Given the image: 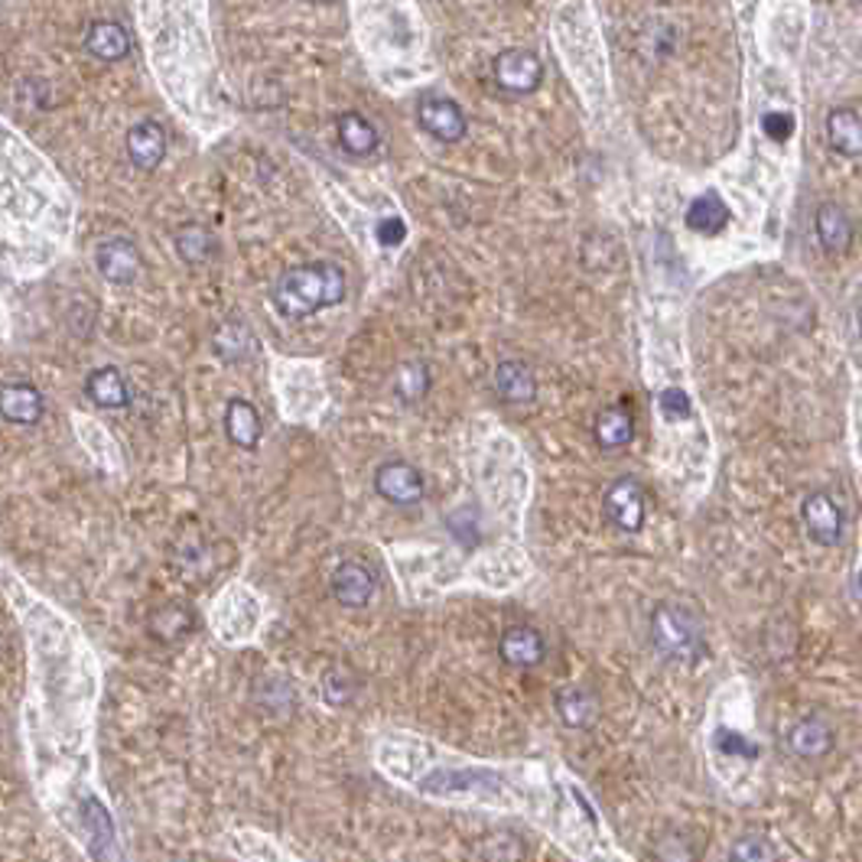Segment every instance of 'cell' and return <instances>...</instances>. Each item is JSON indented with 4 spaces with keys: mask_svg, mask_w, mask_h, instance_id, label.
Returning <instances> with one entry per match:
<instances>
[{
    "mask_svg": "<svg viewBox=\"0 0 862 862\" xmlns=\"http://www.w3.org/2000/svg\"><path fill=\"white\" fill-rule=\"evenodd\" d=\"M345 271L333 261L296 264L277 277L271 287V303L287 319H306L326 306H339L345 299Z\"/></svg>",
    "mask_w": 862,
    "mask_h": 862,
    "instance_id": "1",
    "label": "cell"
},
{
    "mask_svg": "<svg viewBox=\"0 0 862 862\" xmlns=\"http://www.w3.org/2000/svg\"><path fill=\"white\" fill-rule=\"evenodd\" d=\"M651 641L671 661H693L706 648L700 616L681 602H661L651 612Z\"/></svg>",
    "mask_w": 862,
    "mask_h": 862,
    "instance_id": "2",
    "label": "cell"
},
{
    "mask_svg": "<svg viewBox=\"0 0 862 862\" xmlns=\"http://www.w3.org/2000/svg\"><path fill=\"white\" fill-rule=\"evenodd\" d=\"M492 75L498 82V88L512 92V95H530L540 88L544 82V62L530 50H505L492 62Z\"/></svg>",
    "mask_w": 862,
    "mask_h": 862,
    "instance_id": "3",
    "label": "cell"
},
{
    "mask_svg": "<svg viewBox=\"0 0 862 862\" xmlns=\"http://www.w3.org/2000/svg\"><path fill=\"white\" fill-rule=\"evenodd\" d=\"M375 492H378L385 502L398 505V508H410V505L423 502L427 482H423V475H420L417 465H410V462L403 460H391L385 462V465H378V472H375Z\"/></svg>",
    "mask_w": 862,
    "mask_h": 862,
    "instance_id": "4",
    "label": "cell"
},
{
    "mask_svg": "<svg viewBox=\"0 0 862 862\" xmlns=\"http://www.w3.org/2000/svg\"><path fill=\"white\" fill-rule=\"evenodd\" d=\"M606 515L609 521L619 527V530H626V534H638L641 527H644V515H648V498H644V488H641V482L632 479V475H622V479H616L609 488H606Z\"/></svg>",
    "mask_w": 862,
    "mask_h": 862,
    "instance_id": "5",
    "label": "cell"
},
{
    "mask_svg": "<svg viewBox=\"0 0 862 862\" xmlns=\"http://www.w3.org/2000/svg\"><path fill=\"white\" fill-rule=\"evenodd\" d=\"M801 517H805V527L813 544H820V547H837V544L843 540L847 517H843L833 495H827V492H810L805 498V505H801Z\"/></svg>",
    "mask_w": 862,
    "mask_h": 862,
    "instance_id": "6",
    "label": "cell"
},
{
    "mask_svg": "<svg viewBox=\"0 0 862 862\" xmlns=\"http://www.w3.org/2000/svg\"><path fill=\"white\" fill-rule=\"evenodd\" d=\"M417 120L440 144H460L469 127L460 105L453 98H440V95H430L417 105Z\"/></svg>",
    "mask_w": 862,
    "mask_h": 862,
    "instance_id": "7",
    "label": "cell"
},
{
    "mask_svg": "<svg viewBox=\"0 0 862 862\" xmlns=\"http://www.w3.org/2000/svg\"><path fill=\"white\" fill-rule=\"evenodd\" d=\"M95 264H98V274H102L108 284L124 287V284H134V281H137V274H140V267H144V257H140V251H137L134 241H127V238H108V241L98 244Z\"/></svg>",
    "mask_w": 862,
    "mask_h": 862,
    "instance_id": "8",
    "label": "cell"
},
{
    "mask_svg": "<svg viewBox=\"0 0 862 862\" xmlns=\"http://www.w3.org/2000/svg\"><path fill=\"white\" fill-rule=\"evenodd\" d=\"M378 592V579L368 564L358 560H345L333 574V596L345 609H365Z\"/></svg>",
    "mask_w": 862,
    "mask_h": 862,
    "instance_id": "9",
    "label": "cell"
},
{
    "mask_svg": "<svg viewBox=\"0 0 862 862\" xmlns=\"http://www.w3.org/2000/svg\"><path fill=\"white\" fill-rule=\"evenodd\" d=\"M127 157L137 170H157L167 157V134L157 120H140L127 130Z\"/></svg>",
    "mask_w": 862,
    "mask_h": 862,
    "instance_id": "10",
    "label": "cell"
},
{
    "mask_svg": "<svg viewBox=\"0 0 862 862\" xmlns=\"http://www.w3.org/2000/svg\"><path fill=\"white\" fill-rule=\"evenodd\" d=\"M813 229H817V241L827 254L840 257L850 251L853 244V219L843 206L837 202H823L813 216Z\"/></svg>",
    "mask_w": 862,
    "mask_h": 862,
    "instance_id": "11",
    "label": "cell"
},
{
    "mask_svg": "<svg viewBox=\"0 0 862 862\" xmlns=\"http://www.w3.org/2000/svg\"><path fill=\"white\" fill-rule=\"evenodd\" d=\"M498 654H502L505 664L527 671V667H537L547 658V641L530 626H512L498 641Z\"/></svg>",
    "mask_w": 862,
    "mask_h": 862,
    "instance_id": "12",
    "label": "cell"
},
{
    "mask_svg": "<svg viewBox=\"0 0 862 862\" xmlns=\"http://www.w3.org/2000/svg\"><path fill=\"white\" fill-rule=\"evenodd\" d=\"M833 743H837V733H833V726L823 716H805L788 733V748L798 758H807V761H817V758L830 755Z\"/></svg>",
    "mask_w": 862,
    "mask_h": 862,
    "instance_id": "13",
    "label": "cell"
},
{
    "mask_svg": "<svg viewBox=\"0 0 862 862\" xmlns=\"http://www.w3.org/2000/svg\"><path fill=\"white\" fill-rule=\"evenodd\" d=\"M0 417L17 427H33L43 420V395L33 385L13 381L0 385Z\"/></svg>",
    "mask_w": 862,
    "mask_h": 862,
    "instance_id": "14",
    "label": "cell"
},
{
    "mask_svg": "<svg viewBox=\"0 0 862 862\" xmlns=\"http://www.w3.org/2000/svg\"><path fill=\"white\" fill-rule=\"evenodd\" d=\"M261 413H257V407L251 401H244V398H231L229 407H225V433H229V440L238 446V450H257V443H261Z\"/></svg>",
    "mask_w": 862,
    "mask_h": 862,
    "instance_id": "15",
    "label": "cell"
},
{
    "mask_svg": "<svg viewBox=\"0 0 862 862\" xmlns=\"http://www.w3.org/2000/svg\"><path fill=\"white\" fill-rule=\"evenodd\" d=\"M85 395H88V401L95 403V407H102V410H120V407L130 403V388H127L124 375L117 368H112V365L95 368L85 378Z\"/></svg>",
    "mask_w": 862,
    "mask_h": 862,
    "instance_id": "16",
    "label": "cell"
},
{
    "mask_svg": "<svg viewBox=\"0 0 862 862\" xmlns=\"http://www.w3.org/2000/svg\"><path fill=\"white\" fill-rule=\"evenodd\" d=\"M495 391L505 403H530L537 398V378L524 361H502L495 368Z\"/></svg>",
    "mask_w": 862,
    "mask_h": 862,
    "instance_id": "17",
    "label": "cell"
},
{
    "mask_svg": "<svg viewBox=\"0 0 862 862\" xmlns=\"http://www.w3.org/2000/svg\"><path fill=\"white\" fill-rule=\"evenodd\" d=\"M336 134H339V144H343L345 154L351 157H371L381 144L378 137V127L358 112H345L336 120Z\"/></svg>",
    "mask_w": 862,
    "mask_h": 862,
    "instance_id": "18",
    "label": "cell"
},
{
    "mask_svg": "<svg viewBox=\"0 0 862 862\" xmlns=\"http://www.w3.org/2000/svg\"><path fill=\"white\" fill-rule=\"evenodd\" d=\"M827 140L843 157H862V115L853 108H833L827 115Z\"/></svg>",
    "mask_w": 862,
    "mask_h": 862,
    "instance_id": "19",
    "label": "cell"
},
{
    "mask_svg": "<svg viewBox=\"0 0 862 862\" xmlns=\"http://www.w3.org/2000/svg\"><path fill=\"white\" fill-rule=\"evenodd\" d=\"M85 50L92 56L102 59V62H117V59H124L130 53V36L115 20H98L85 33Z\"/></svg>",
    "mask_w": 862,
    "mask_h": 862,
    "instance_id": "20",
    "label": "cell"
},
{
    "mask_svg": "<svg viewBox=\"0 0 862 862\" xmlns=\"http://www.w3.org/2000/svg\"><path fill=\"white\" fill-rule=\"evenodd\" d=\"M684 219H687V229L696 231V234H719L729 225V209L716 192H709V196H700V199L690 202Z\"/></svg>",
    "mask_w": 862,
    "mask_h": 862,
    "instance_id": "21",
    "label": "cell"
},
{
    "mask_svg": "<svg viewBox=\"0 0 862 862\" xmlns=\"http://www.w3.org/2000/svg\"><path fill=\"white\" fill-rule=\"evenodd\" d=\"M557 706H560V716H564V723H567L570 729H586V726L596 719V713H599L596 693L589 687H582V684L560 690Z\"/></svg>",
    "mask_w": 862,
    "mask_h": 862,
    "instance_id": "22",
    "label": "cell"
},
{
    "mask_svg": "<svg viewBox=\"0 0 862 862\" xmlns=\"http://www.w3.org/2000/svg\"><path fill=\"white\" fill-rule=\"evenodd\" d=\"M634 437V420L626 407H609L596 420V440L602 450H622Z\"/></svg>",
    "mask_w": 862,
    "mask_h": 862,
    "instance_id": "23",
    "label": "cell"
},
{
    "mask_svg": "<svg viewBox=\"0 0 862 862\" xmlns=\"http://www.w3.org/2000/svg\"><path fill=\"white\" fill-rule=\"evenodd\" d=\"M176 251L186 264H206L216 254V238L202 225H182L176 231Z\"/></svg>",
    "mask_w": 862,
    "mask_h": 862,
    "instance_id": "24",
    "label": "cell"
},
{
    "mask_svg": "<svg viewBox=\"0 0 862 862\" xmlns=\"http://www.w3.org/2000/svg\"><path fill=\"white\" fill-rule=\"evenodd\" d=\"M216 351H219L225 361H244V358L254 351V336H251V329H248L241 319L225 323V326L216 333Z\"/></svg>",
    "mask_w": 862,
    "mask_h": 862,
    "instance_id": "25",
    "label": "cell"
},
{
    "mask_svg": "<svg viewBox=\"0 0 862 862\" xmlns=\"http://www.w3.org/2000/svg\"><path fill=\"white\" fill-rule=\"evenodd\" d=\"M430 391V368L423 361H403L395 375V395L403 403H417Z\"/></svg>",
    "mask_w": 862,
    "mask_h": 862,
    "instance_id": "26",
    "label": "cell"
},
{
    "mask_svg": "<svg viewBox=\"0 0 862 862\" xmlns=\"http://www.w3.org/2000/svg\"><path fill=\"white\" fill-rule=\"evenodd\" d=\"M150 629H154L157 638H164V641H176V638H182V634L192 629V616H189L186 609H179V606H167V609H160V612L154 616Z\"/></svg>",
    "mask_w": 862,
    "mask_h": 862,
    "instance_id": "27",
    "label": "cell"
},
{
    "mask_svg": "<svg viewBox=\"0 0 862 862\" xmlns=\"http://www.w3.org/2000/svg\"><path fill=\"white\" fill-rule=\"evenodd\" d=\"M729 862H775V850L765 837H739L729 850Z\"/></svg>",
    "mask_w": 862,
    "mask_h": 862,
    "instance_id": "28",
    "label": "cell"
},
{
    "mask_svg": "<svg viewBox=\"0 0 862 862\" xmlns=\"http://www.w3.org/2000/svg\"><path fill=\"white\" fill-rule=\"evenodd\" d=\"M658 407L667 420H687L690 417V398L681 388H667L658 395Z\"/></svg>",
    "mask_w": 862,
    "mask_h": 862,
    "instance_id": "29",
    "label": "cell"
},
{
    "mask_svg": "<svg viewBox=\"0 0 862 862\" xmlns=\"http://www.w3.org/2000/svg\"><path fill=\"white\" fill-rule=\"evenodd\" d=\"M761 127H765V134L771 140H788L791 130H795V117L785 115V112H768V115L761 117Z\"/></svg>",
    "mask_w": 862,
    "mask_h": 862,
    "instance_id": "30",
    "label": "cell"
},
{
    "mask_svg": "<svg viewBox=\"0 0 862 862\" xmlns=\"http://www.w3.org/2000/svg\"><path fill=\"white\" fill-rule=\"evenodd\" d=\"M385 244H401L403 241V222L391 219V222H381V234H378Z\"/></svg>",
    "mask_w": 862,
    "mask_h": 862,
    "instance_id": "31",
    "label": "cell"
},
{
    "mask_svg": "<svg viewBox=\"0 0 862 862\" xmlns=\"http://www.w3.org/2000/svg\"><path fill=\"white\" fill-rule=\"evenodd\" d=\"M856 336H860V343H862V306L856 309Z\"/></svg>",
    "mask_w": 862,
    "mask_h": 862,
    "instance_id": "32",
    "label": "cell"
},
{
    "mask_svg": "<svg viewBox=\"0 0 862 862\" xmlns=\"http://www.w3.org/2000/svg\"><path fill=\"white\" fill-rule=\"evenodd\" d=\"M306 3H326V0H306Z\"/></svg>",
    "mask_w": 862,
    "mask_h": 862,
    "instance_id": "33",
    "label": "cell"
},
{
    "mask_svg": "<svg viewBox=\"0 0 862 862\" xmlns=\"http://www.w3.org/2000/svg\"><path fill=\"white\" fill-rule=\"evenodd\" d=\"M860 586H862V574H860Z\"/></svg>",
    "mask_w": 862,
    "mask_h": 862,
    "instance_id": "34",
    "label": "cell"
}]
</instances>
